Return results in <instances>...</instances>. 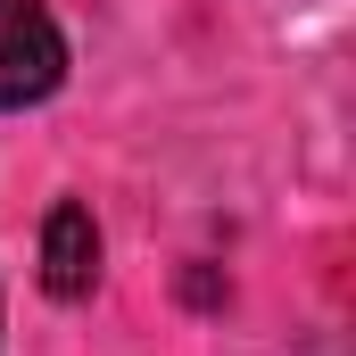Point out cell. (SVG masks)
Instances as JSON below:
<instances>
[{
    "label": "cell",
    "mask_w": 356,
    "mask_h": 356,
    "mask_svg": "<svg viewBox=\"0 0 356 356\" xmlns=\"http://www.w3.org/2000/svg\"><path fill=\"white\" fill-rule=\"evenodd\" d=\"M67 83V33L42 0H0V116L42 108Z\"/></svg>",
    "instance_id": "1"
},
{
    "label": "cell",
    "mask_w": 356,
    "mask_h": 356,
    "mask_svg": "<svg viewBox=\"0 0 356 356\" xmlns=\"http://www.w3.org/2000/svg\"><path fill=\"white\" fill-rule=\"evenodd\" d=\"M91 282H99V224L83 199H58L42 216V290L58 307H75V298H91Z\"/></svg>",
    "instance_id": "2"
}]
</instances>
